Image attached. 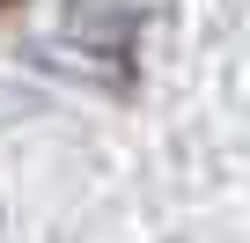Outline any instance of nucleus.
<instances>
[{
    "label": "nucleus",
    "mask_w": 250,
    "mask_h": 243,
    "mask_svg": "<svg viewBox=\"0 0 250 243\" xmlns=\"http://www.w3.org/2000/svg\"><path fill=\"white\" fill-rule=\"evenodd\" d=\"M169 0H74V22L59 44H44L37 59L44 66H66L74 81H96V88H133L140 74V22H155Z\"/></svg>",
    "instance_id": "nucleus-1"
},
{
    "label": "nucleus",
    "mask_w": 250,
    "mask_h": 243,
    "mask_svg": "<svg viewBox=\"0 0 250 243\" xmlns=\"http://www.w3.org/2000/svg\"><path fill=\"white\" fill-rule=\"evenodd\" d=\"M0 8H8V0H0Z\"/></svg>",
    "instance_id": "nucleus-2"
}]
</instances>
